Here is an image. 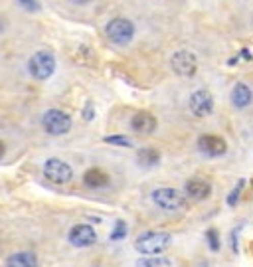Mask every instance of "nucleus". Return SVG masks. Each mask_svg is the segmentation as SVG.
<instances>
[{
    "mask_svg": "<svg viewBox=\"0 0 253 267\" xmlns=\"http://www.w3.org/2000/svg\"><path fill=\"white\" fill-rule=\"evenodd\" d=\"M172 244V234L170 232H145L135 239V250L143 255H160L166 251Z\"/></svg>",
    "mask_w": 253,
    "mask_h": 267,
    "instance_id": "obj_1",
    "label": "nucleus"
},
{
    "mask_svg": "<svg viewBox=\"0 0 253 267\" xmlns=\"http://www.w3.org/2000/svg\"><path fill=\"white\" fill-rule=\"evenodd\" d=\"M28 71L38 82L50 79L55 71V56L50 50H40L28 60Z\"/></svg>",
    "mask_w": 253,
    "mask_h": 267,
    "instance_id": "obj_2",
    "label": "nucleus"
},
{
    "mask_svg": "<svg viewBox=\"0 0 253 267\" xmlns=\"http://www.w3.org/2000/svg\"><path fill=\"white\" fill-rule=\"evenodd\" d=\"M151 198L164 212H180L186 206L184 194L180 190H176V188H170V186H162V188L152 190Z\"/></svg>",
    "mask_w": 253,
    "mask_h": 267,
    "instance_id": "obj_3",
    "label": "nucleus"
},
{
    "mask_svg": "<svg viewBox=\"0 0 253 267\" xmlns=\"http://www.w3.org/2000/svg\"><path fill=\"white\" fill-rule=\"evenodd\" d=\"M71 125H73L71 117H69L66 111H62V109H48L42 115V127L51 137H60V135L69 133Z\"/></svg>",
    "mask_w": 253,
    "mask_h": 267,
    "instance_id": "obj_4",
    "label": "nucleus"
},
{
    "mask_svg": "<svg viewBox=\"0 0 253 267\" xmlns=\"http://www.w3.org/2000/svg\"><path fill=\"white\" fill-rule=\"evenodd\" d=\"M135 24L129 18H113L107 26H105V34L107 38L117 44V46H127L133 38H135Z\"/></svg>",
    "mask_w": 253,
    "mask_h": 267,
    "instance_id": "obj_5",
    "label": "nucleus"
},
{
    "mask_svg": "<svg viewBox=\"0 0 253 267\" xmlns=\"http://www.w3.org/2000/svg\"><path fill=\"white\" fill-rule=\"evenodd\" d=\"M170 67L178 77H192L198 71V58L190 50H178L170 56Z\"/></svg>",
    "mask_w": 253,
    "mask_h": 267,
    "instance_id": "obj_6",
    "label": "nucleus"
},
{
    "mask_svg": "<svg viewBox=\"0 0 253 267\" xmlns=\"http://www.w3.org/2000/svg\"><path fill=\"white\" fill-rule=\"evenodd\" d=\"M44 176L53 184H68L73 178V168L62 158H48L44 163Z\"/></svg>",
    "mask_w": 253,
    "mask_h": 267,
    "instance_id": "obj_7",
    "label": "nucleus"
},
{
    "mask_svg": "<svg viewBox=\"0 0 253 267\" xmlns=\"http://www.w3.org/2000/svg\"><path fill=\"white\" fill-rule=\"evenodd\" d=\"M188 105H190V111L194 117H208L214 111V97L208 89H196L190 95Z\"/></svg>",
    "mask_w": 253,
    "mask_h": 267,
    "instance_id": "obj_8",
    "label": "nucleus"
},
{
    "mask_svg": "<svg viewBox=\"0 0 253 267\" xmlns=\"http://www.w3.org/2000/svg\"><path fill=\"white\" fill-rule=\"evenodd\" d=\"M68 242L73 248H91L97 242V234L89 224H75L68 234Z\"/></svg>",
    "mask_w": 253,
    "mask_h": 267,
    "instance_id": "obj_9",
    "label": "nucleus"
},
{
    "mask_svg": "<svg viewBox=\"0 0 253 267\" xmlns=\"http://www.w3.org/2000/svg\"><path fill=\"white\" fill-rule=\"evenodd\" d=\"M198 149L200 152H204L206 156H212V158H218L223 156L228 152V143L223 137L219 135H202L198 139Z\"/></svg>",
    "mask_w": 253,
    "mask_h": 267,
    "instance_id": "obj_10",
    "label": "nucleus"
},
{
    "mask_svg": "<svg viewBox=\"0 0 253 267\" xmlns=\"http://www.w3.org/2000/svg\"><path fill=\"white\" fill-rule=\"evenodd\" d=\"M184 192L188 200L202 202L206 200V198H210V194H212V184L208 182V180H202V178H190V180L184 184Z\"/></svg>",
    "mask_w": 253,
    "mask_h": 267,
    "instance_id": "obj_11",
    "label": "nucleus"
},
{
    "mask_svg": "<svg viewBox=\"0 0 253 267\" xmlns=\"http://www.w3.org/2000/svg\"><path fill=\"white\" fill-rule=\"evenodd\" d=\"M156 127H158V121L149 111H138L131 119V129L138 135H151L156 131Z\"/></svg>",
    "mask_w": 253,
    "mask_h": 267,
    "instance_id": "obj_12",
    "label": "nucleus"
},
{
    "mask_svg": "<svg viewBox=\"0 0 253 267\" xmlns=\"http://www.w3.org/2000/svg\"><path fill=\"white\" fill-rule=\"evenodd\" d=\"M230 99H232V105H234L236 109H245V107H249V105H251L253 91L249 89V85H245V84H241V82H239V84L234 85Z\"/></svg>",
    "mask_w": 253,
    "mask_h": 267,
    "instance_id": "obj_13",
    "label": "nucleus"
},
{
    "mask_svg": "<svg viewBox=\"0 0 253 267\" xmlns=\"http://www.w3.org/2000/svg\"><path fill=\"white\" fill-rule=\"evenodd\" d=\"M111 182V178H109V174L101 170V168H89V170H85L83 174V184L87 188H91V190H99V188H107Z\"/></svg>",
    "mask_w": 253,
    "mask_h": 267,
    "instance_id": "obj_14",
    "label": "nucleus"
},
{
    "mask_svg": "<svg viewBox=\"0 0 253 267\" xmlns=\"http://www.w3.org/2000/svg\"><path fill=\"white\" fill-rule=\"evenodd\" d=\"M4 267H38V255L34 251H14L6 257Z\"/></svg>",
    "mask_w": 253,
    "mask_h": 267,
    "instance_id": "obj_15",
    "label": "nucleus"
},
{
    "mask_svg": "<svg viewBox=\"0 0 253 267\" xmlns=\"http://www.w3.org/2000/svg\"><path fill=\"white\" fill-rule=\"evenodd\" d=\"M136 158H138V165L143 167H156L160 163V152L152 147H145V149H138Z\"/></svg>",
    "mask_w": 253,
    "mask_h": 267,
    "instance_id": "obj_16",
    "label": "nucleus"
},
{
    "mask_svg": "<svg viewBox=\"0 0 253 267\" xmlns=\"http://www.w3.org/2000/svg\"><path fill=\"white\" fill-rule=\"evenodd\" d=\"M170 259L160 257V255H145L136 259V267H168Z\"/></svg>",
    "mask_w": 253,
    "mask_h": 267,
    "instance_id": "obj_17",
    "label": "nucleus"
},
{
    "mask_svg": "<svg viewBox=\"0 0 253 267\" xmlns=\"http://www.w3.org/2000/svg\"><path fill=\"white\" fill-rule=\"evenodd\" d=\"M127 234H129V226H127V222L117 220L115 226H113V230H111V234H109V239H113V242H121V239L127 237Z\"/></svg>",
    "mask_w": 253,
    "mask_h": 267,
    "instance_id": "obj_18",
    "label": "nucleus"
},
{
    "mask_svg": "<svg viewBox=\"0 0 253 267\" xmlns=\"http://www.w3.org/2000/svg\"><path fill=\"white\" fill-rule=\"evenodd\" d=\"M206 244H208L210 251H214V253L221 250V239H219V234L216 228H208L206 230Z\"/></svg>",
    "mask_w": 253,
    "mask_h": 267,
    "instance_id": "obj_19",
    "label": "nucleus"
},
{
    "mask_svg": "<svg viewBox=\"0 0 253 267\" xmlns=\"http://www.w3.org/2000/svg\"><path fill=\"white\" fill-rule=\"evenodd\" d=\"M243 186H245V180L241 178V180L234 186V190L228 194V206H230V208L237 206V202H239V198H241V192H243Z\"/></svg>",
    "mask_w": 253,
    "mask_h": 267,
    "instance_id": "obj_20",
    "label": "nucleus"
},
{
    "mask_svg": "<svg viewBox=\"0 0 253 267\" xmlns=\"http://www.w3.org/2000/svg\"><path fill=\"white\" fill-rule=\"evenodd\" d=\"M103 141H105L107 145H115V147H127V149L133 147L131 139H127V137H123V135H111V137H105Z\"/></svg>",
    "mask_w": 253,
    "mask_h": 267,
    "instance_id": "obj_21",
    "label": "nucleus"
},
{
    "mask_svg": "<svg viewBox=\"0 0 253 267\" xmlns=\"http://www.w3.org/2000/svg\"><path fill=\"white\" fill-rule=\"evenodd\" d=\"M18 4H20L22 8L30 10V12H36V10H40V4H38V0H18Z\"/></svg>",
    "mask_w": 253,
    "mask_h": 267,
    "instance_id": "obj_22",
    "label": "nucleus"
},
{
    "mask_svg": "<svg viewBox=\"0 0 253 267\" xmlns=\"http://www.w3.org/2000/svg\"><path fill=\"white\" fill-rule=\"evenodd\" d=\"M93 117H95L93 105H91V101H87V103H85V109H83V119H85V121H91Z\"/></svg>",
    "mask_w": 253,
    "mask_h": 267,
    "instance_id": "obj_23",
    "label": "nucleus"
},
{
    "mask_svg": "<svg viewBox=\"0 0 253 267\" xmlns=\"http://www.w3.org/2000/svg\"><path fill=\"white\" fill-rule=\"evenodd\" d=\"M237 234H239V230L237 228H234L232 230V237H230V242H232V251L237 255V251H239V246H237Z\"/></svg>",
    "mask_w": 253,
    "mask_h": 267,
    "instance_id": "obj_24",
    "label": "nucleus"
},
{
    "mask_svg": "<svg viewBox=\"0 0 253 267\" xmlns=\"http://www.w3.org/2000/svg\"><path fill=\"white\" fill-rule=\"evenodd\" d=\"M239 56H241L243 60H253V56H251V54H249V50H247V48H243V50H241V54H239Z\"/></svg>",
    "mask_w": 253,
    "mask_h": 267,
    "instance_id": "obj_25",
    "label": "nucleus"
},
{
    "mask_svg": "<svg viewBox=\"0 0 253 267\" xmlns=\"http://www.w3.org/2000/svg\"><path fill=\"white\" fill-rule=\"evenodd\" d=\"M4 154H6V145H4V141L0 139V158H2Z\"/></svg>",
    "mask_w": 253,
    "mask_h": 267,
    "instance_id": "obj_26",
    "label": "nucleus"
},
{
    "mask_svg": "<svg viewBox=\"0 0 253 267\" xmlns=\"http://www.w3.org/2000/svg\"><path fill=\"white\" fill-rule=\"evenodd\" d=\"M73 4H87V2H91V0H71Z\"/></svg>",
    "mask_w": 253,
    "mask_h": 267,
    "instance_id": "obj_27",
    "label": "nucleus"
}]
</instances>
